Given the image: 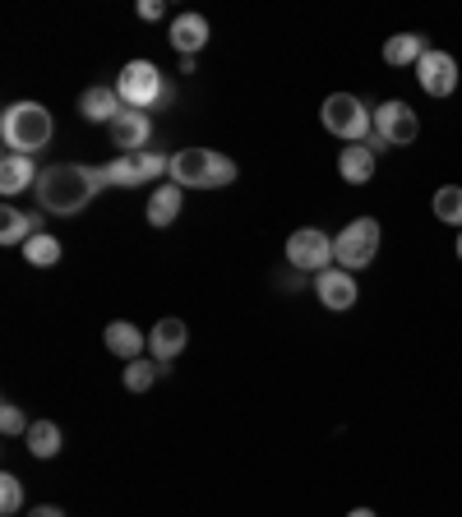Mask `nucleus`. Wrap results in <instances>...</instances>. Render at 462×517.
Returning <instances> with one entry per match:
<instances>
[{
    "mask_svg": "<svg viewBox=\"0 0 462 517\" xmlns=\"http://www.w3.org/2000/svg\"><path fill=\"white\" fill-rule=\"evenodd\" d=\"M426 51L430 47H426V37H421V33H393L389 42H384V65L402 70V65H416Z\"/></svg>",
    "mask_w": 462,
    "mask_h": 517,
    "instance_id": "nucleus-20",
    "label": "nucleus"
},
{
    "mask_svg": "<svg viewBox=\"0 0 462 517\" xmlns=\"http://www.w3.org/2000/svg\"><path fill=\"white\" fill-rule=\"evenodd\" d=\"M28 517H65V508H56V504H37V508H28Z\"/></svg>",
    "mask_w": 462,
    "mask_h": 517,
    "instance_id": "nucleus-31",
    "label": "nucleus"
},
{
    "mask_svg": "<svg viewBox=\"0 0 462 517\" xmlns=\"http://www.w3.org/2000/svg\"><path fill=\"white\" fill-rule=\"evenodd\" d=\"M319 121H324V130H329L333 139H342V144H365V139L375 134V111L365 107L361 97H352V93L324 97Z\"/></svg>",
    "mask_w": 462,
    "mask_h": 517,
    "instance_id": "nucleus-3",
    "label": "nucleus"
},
{
    "mask_svg": "<svg viewBox=\"0 0 462 517\" xmlns=\"http://www.w3.org/2000/svg\"><path fill=\"white\" fill-rule=\"evenodd\" d=\"M51 134H56V121H51V111L42 102H10V107L0 111V139L10 153H42L51 144Z\"/></svg>",
    "mask_w": 462,
    "mask_h": 517,
    "instance_id": "nucleus-2",
    "label": "nucleus"
},
{
    "mask_svg": "<svg viewBox=\"0 0 462 517\" xmlns=\"http://www.w3.org/2000/svg\"><path fill=\"white\" fill-rule=\"evenodd\" d=\"M213 148H181V153L171 157V185H181V190H213Z\"/></svg>",
    "mask_w": 462,
    "mask_h": 517,
    "instance_id": "nucleus-8",
    "label": "nucleus"
},
{
    "mask_svg": "<svg viewBox=\"0 0 462 517\" xmlns=\"http://www.w3.org/2000/svg\"><path fill=\"white\" fill-rule=\"evenodd\" d=\"M130 157L139 162V176H144V181H158V176H167V171H171V157L153 153V148H144V153H130Z\"/></svg>",
    "mask_w": 462,
    "mask_h": 517,
    "instance_id": "nucleus-27",
    "label": "nucleus"
},
{
    "mask_svg": "<svg viewBox=\"0 0 462 517\" xmlns=\"http://www.w3.org/2000/svg\"><path fill=\"white\" fill-rule=\"evenodd\" d=\"M430 208H435L439 222H449V227L462 231V185H439L435 199H430Z\"/></svg>",
    "mask_w": 462,
    "mask_h": 517,
    "instance_id": "nucleus-23",
    "label": "nucleus"
},
{
    "mask_svg": "<svg viewBox=\"0 0 462 517\" xmlns=\"http://www.w3.org/2000/svg\"><path fill=\"white\" fill-rule=\"evenodd\" d=\"M37 176H42V171L33 167V157H24V153L0 157V190L5 194H24L28 185H37Z\"/></svg>",
    "mask_w": 462,
    "mask_h": 517,
    "instance_id": "nucleus-17",
    "label": "nucleus"
},
{
    "mask_svg": "<svg viewBox=\"0 0 462 517\" xmlns=\"http://www.w3.org/2000/svg\"><path fill=\"white\" fill-rule=\"evenodd\" d=\"M111 88L121 93L125 107L148 111V107H158L162 88H167V74H162L153 61H125V65H121V74H116V84H111Z\"/></svg>",
    "mask_w": 462,
    "mask_h": 517,
    "instance_id": "nucleus-5",
    "label": "nucleus"
},
{
    "mask_svg": "<svg viewBox=\"0 0 462 517\" xmlns=\"http://www.w3.org/2000/svg\"><path fill=\"white\" fill-rule=\"evenodd\" d=\"M416 84H421V93H430V97H449L453 88H458V61H453L449 51L430 47L426 56L416 61Z\"/></svg>",
    "mask_w": 462,
    "mask_h": 517,
    "instance_id": "nucleus-9",
    "label": "nucleus"
},
{
    "mask_svg": "<svg viewBox=\"0 0 462 517\" xmlns=\"http://www.w3.org/2000/svg\"><path fill=\"white\" fill-rule=\"evenodd\" d=\"M0 245H28L42 231V213H19V208H5L0 213Z\"/></svg>",
    "mask_w": 462,
    "mask_h": 517,
    "instance_id": "nucleus-19",
    "label": "nucleus"
},
{
    "mask_svg": "<svg viewBox=\"0 0 462 517\" xmlns=\"http://www.w3.org/2000/svg\"><path fill=\"white\" fill-rule=\"evenodd\" d=\"M338 176L347 185H370V176H375V153L365 144H347L338 153Z\"/></svg>",
    "mask_w": 462,
    "mask_h": 517,
    "instance_id": "nucleus-18",
    "label": "nucleus"
},
{
    "mask_svg": "<svg viewBox=\"0 0 462 517\" xmlns=\"http://www.w3.org/2000/svg\"><path fill=\"white\" fill-rule=\"evenodd\" d=\"M458 259H462V231H458Z\"/></svg>",
    "mask_w": 462,
    "mask_h": 517,
    "instance_id": "nucleus-33",
    "label": "nucleus"
},
{
    "mask_svg": "<svg viewBox=\"0 0 462 517\" xmlns=\"http://www.w3.org/2000/svg\"><path fill=\"white\" fill-rule=\"evenodd\" d=\"M375 134L389 148H407L421 139V121L407 102H384V107H375Z\"/></svg>",
    "mask_w": 462,
    "mask_h": 517,
    "instance_id": "nucleus-7",
    "label": "nucleus"
},
{
    "mask_svg": "<svg viewBox=\"0 0 462 517\" xmlns=\"http://www.w3.org/2000/svg\"><path fill=\"white\" fill-rule=\"evenodd\" d=\"M0 434H5V439H19V434H28L24 411L14 407V402H5V407H0Z\"/></svg>",
    "mask_w": 462,
    "mask_h": 517,
    "instance_id": "nucleus-28",
    "label": "nucleus"
},
{
    "mask_svg": "<svg viewBox=\"0 0 462 517\" xmlns=\"http://www.w3.org/2000/svg\"><path fill=\"white\" fill-rule=\"evenodd\" d=\"M208 19L204 14H176V24H171V47L181 51V56H195V51L208 47Z\"/></svg>",
    "mask_w": 462,
    "mask_h": 517,
    "instance_id": "nucleus-16",
    "label": "nucleus"
},
{
    "mask_svg": "<svg viewBox=\"0 0 462 517\" xmlns=\"http://www.w3.org/2000/svg\"><path fill=\"white\" fill-rule=\"evenodd\" d=\"M102 176H107V190H134V185H144V176H139V162H134L130 153H121L116 162H107V167H102Z\"/></svg>",
    "mask_w": 462,
    "mask_h": 517,
    "instance_id": "nucleus-22",
    "label": "nucleus"
},
{
    "mask_svg": "<svg viewBox=\"0 0 462 517\" xmlns=\"http://www.w3.org/2000/svg\"><path fill=\"white\" fill-rule=\"evenodd\" d=\"M121 111H125L121 93H116V88H107V84L84 88V97H79V116H84V121H93V125H111L116 116H121Z\"/></svg>",
    "mask_w": 462,
    "mask_h": 517,
    "instance_id": "nucleus-13",
    "label": "nucleus"
},
{
    "mask_svg": "<svg viewBox=\"0 0 462 517\" xmlns=\"http://www.w3.org/2000/svg\"><path fill=\"white\" fill-rule=\"evenodd\" d=\"M379 241H384V231H379L375 217H352V222L333 236V264L347 268V273H361V268L375 264Z\"/></svg>",
    "mask_w": 462,
    "mask_h": 517,
    "instance_id": "nucleus-4",
    "label": "nucleus"
},
{
    "mask_svg": "<svg viewBox=\"0 0 462 517\" xmlns=\"http://www.w3.org/2000/svg\"><path fill=\"white\" fill-rule=\"evenodd\" d=\"M287 264L319 277L324 268H333V236L319 227H296L287 236Z\"/></svg>",
    "mask_w": 462,
    "mask_h": 517,
    "instance_id": "nucleus-6",
    "label": "nucleus"
},
{
    "mask_svg": "<svg viewBox=\"0 0 462 517\" xmlns=\"http://www.w3.org/2000/svg\"><path fill=\"white\" fill-rule=\"evenodd\" d=\"M98 190H107V176H102V167H84V162H51L33 185L42 213H56V217L84 213L98 199Z\"/></svg>",
    "mask_w": 462,
    "mask_h": 517,
    "instance_id": "nucleus-1",
    "label": "nucleus"
},
{
    "mask_svg": "<svg viewBox=\"0 0 462 517\" xmlns=\"http://www.w3.org/2000/svg\"><path fill=\"white\" fill-rule=\"evenodd\" d=\"M158 374H167V370H162V365L153 361V356H139V361L125 365V388H130V393H148Z\"/></svg>",
    "mask_w": 462,
    "mask_h": 517,
    "instance_id": "nucleus-25",
    "label": "nucleus"
},
{
    "mask_svg": "<svg viewBox=\"0 0 462 517\" xmlns=\"http://www.w3.org/2000/svg\"><path fill=\"white\" fill-rule=\"evenodd\" d=\"M107 351L130 365V361H139V356L148 351V333H139L130 319H111L107 324Z\"/></svg>",
    "mask_w": 462,
    "mask_h": 517,
    "instance_id": "nucleus-14",
    "label": "nucleus"
},
{
    "mask_svg": "<svg viewBox=\"0 0 462 517\" xmlns=\"http://www.w3.org/2000/svg\"><path fill=\"white\" fill-rule=\"evenodd\" d=\"M19 508H24V485H19V476L5 471V476H0V513L14 517Z\"/></svg>",
    "mask_w": 462,
    "mask_h": 517,
    "instance_id": "nucleus-26",
    "label": "nucleus"
},
{
    "mask_svg": "<svg viewBox=\"0 0 462 517\" xmlns=\"http://www.w3.org/2000/svg\"><path fill=\"white\" fill-rule=\"evenodd\" d=\"M107 134H111V144L121 148V153H144L148 134H153V121H148V111L125 107L121 116H116V121L107 125Z\"/></svg>",
    "mask_w": 462,
    "mask_h": 517,
    "instance_id": "nucleus-11",
    "label": "nucleus"
},
{
    "mask_svg": "<svg viewBox=\"0 0 462 517\" xmlns=\"http://www.w3.org/2000/svg\"><path fill=\"white\" fill-rule=\"evenodd\" d=\"M231 181H236V162L227 153H218L213 157V190H227Z\"/></svg>",
    "mask_w": 462,
    "mask_h": 517,
    "instance_id": "nucleus-29",
    "label": "nucleus"
},
{
    "mask_svg": "<svg viewBox=\"0 0 462 517\" xmlns=\"http://www.w3.org/2000/svg\"><path fill=\"white\" fill-rule=\"evenodd\" d=\"M162 14H167V5H162V0H139V19H148V24H158Z\"/></svg>",
    "mask_w": 462,
    "mask_h": 517,
    "instance_id": "nucleus-30",
    "label": "nucleus"
},
{
    "mask_svg": "<svg viewBox=\"0 0 462 517\" xmlns=\"http://www.w3.org/2000/svg\"><path fill=\"white\" fill-rule=\"evenodd\" d=\"M24 444H28V453L33 457H56L65 448V434H61V425L56 421H33L28 425V434H24Z\"/></svg>",
    "mask_w": 462,
    "mask_h": 517,
    "instance_id": "nucleus-21",
    "label": "nucleus"
},
{
    "mask_svg": "<svg viewBox=\"0 0 462 517\" xmlns=\"http://www.w3.org/2000/svg\"><path fill=\"white\" fill-rule=\"evenodd\" d=\"M181 208H185V190L181 185H158V190L148 194V208H144V217H148V227H171L176 217H181Z\"/></svg>",
    "mask_w": 462,
    "mask_h": 517,
    "instance_id": "nucleus-15",
    "label": "nucleus"
},
{
    "mask_svg": "<svg viewBox=\"0 0 462 517\" xmlns=\"http://www.w3.org/2000/svg\"><path fill=\"white\" fill-rule=\"evenodd\" d=\"M185 342H190V328H185L181 319H158V324H153V333H148V356H153V361L167 370V365L185 351Z\"/></svg>",
    "mask_w": 462,
    "mask_h": 517,
    "instance_id": "nucleus-12",
    "label": "nucleus"
},
{
    "mask_svg": "<svg viewBox=\"0 0 462 517\" xmlns=\"http://www.w3.org/2000/svg\"><path fill=\"white\" fill-rule=\"evenodd\" d=\"M315 296L324 310H352L356 296H361V291H356V273H347V268H338V264L324 268V273L315 277Z\"/></svg>",
    "mask_w": 462,
    "mask_h": 517,
    "instance_id": "nucleus-10",
    "label": "nucleus"
},
{
    "mask_svg": "<svg viewBox=\"0 0 462 517\" xmlns=\"http://www.w3.org/2000/svg\"><path fill=\"white\" fill-rule=\"evenodd\" d=\"M61 254H65V245L56 241L51 231H37L33 241L24 245V259H28V264H33V268H51V264H56V259H61Z\"/></svg>",
    "mask_w": 462,
    "mask_h": 517,
    "instance_id": "nucleus-24",
    "label": "nucleus"
},
{
    "mask_svg": "<svg viewBox=\"0 0 462 517\" xmlns=\"http://www.w3.org/2000/svg\"><path fill=\"white\" fill-rule=\"evenodd\" d=\"M347 517H379V513H375V508H352Z\"/></svg>",
    "mask_w": 462,
    "mask_h": 517,
    "instance_id": "nucleus-32",
    "label": "nucleus"
}]
</instances>
